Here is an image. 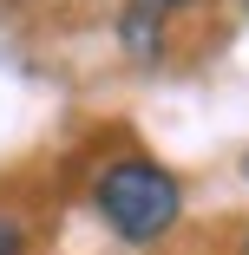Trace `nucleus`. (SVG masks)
I'll use <instances>...</instances> for the list:
<instances>
[{
	"label": "nucleus",
	"mask_w": 249,
	"mask_h": 255,
	"mask_svg": "<svg viewBox=\"0 0 249 255\" xmlns=\"http://www.w3.org/2000/svg\"><path fill=\"white\" fill-rule=\"evenodd\" d=\"M243 177H249V164H243Z\"/></svg>",
	"instance_id": "obj_5"
},
{
	"label": "nucleus",
	"mask_w": 249,
	"mask_h": 255,
	"mask_svg": "<svg viewBox=\"0 0 249 255\" xmlns=\"http://www.w3.org/2000/svg\"><path fill=\"white\" fill-rule=\"evenodd\" d=\"M0 255H26V229L13 216H0Z\"/></svg>",
	"instance_id": "obj_3"
},
{
	"label": "nucleus",
	"mask_w": 249,
	"mask_h": 255,
	"mask_svg": "<svg viewBox=\"0 0 249 255\" xmlns=\"http://www.w3.org/2000/svg\"><path fill=\"white\" fill-rule=\"evenodd\" d=\"M144 7H184V0H144Z\"/></svg>",
	"instance_id": "obj_4"
},
{
	"label": "nucleus",
	"mask_w": 249,
	"mask_h": 255,
	"mask_svg": "<svg viewBox=\"0 0 249 255\" xmlns=\"http://www.w3.org/2000/svg\"><path fill=\"white\" fill-rule=\"evenodd\" d=\"M125 46H131L138 59L158 53V20H151V7H131V13H125Z\"/></svg>",
	"instance_id": "obj_2"
},
{
	"label": "nucleus",
	"mask_w": 249,
	"mask_h": 255,
	"mask_svg": "<svg viewBox=\"0 0 249 255\" xmlns=\"http://www.w3.org/2000/svg\"><path fill=\"white\" fill-rule=\"evenodd\" d=\"M98 216H105L125 242H158L171 223H177V210H184V196H177V177L171 170H158V164H144V157H125V164H112L105 177H98Z\"/></svg>",
	"instance_id": "obj_1"
}]
</instances>
